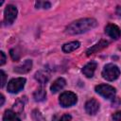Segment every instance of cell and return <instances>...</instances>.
Masks as SVG:
<instances>
[{"label":"cell","mask_w":121,"mask_h":121,"mask_svg":"<svg viewBox=\"0 0 121 121\" xmlns=\"http://www.w3.org/2000/svg\"><path fill=\"white\" fill-rule=\"evenodd\" d=\"M112 118L114 121H121V111H118L116 112H114L112 116Z\"/></svg>","instance_id":"d6986e66"},{"label":"cell","mask_w":121,"mask_h":121,"mask_svg":"<svg viewBox=\"0 0 121 121\" xmlns=\"http://www.w3.org/2000/svg\"><path fill=\"white\" fill-rule=\"evenodd\" d=\"M1 102H0V106H3V104H4V101H5V97H4V95H1Z\"/></svg>","instance_id":"d4e9b609"},{"label":"cell","mask_w":121,"mask_h":121,"mask_svg":"<svg viewBox=\"0 0 121 121\" xmlns=\"http://www.w3.org/2000/svg\"><path fill=\"white\" fill-rule=\"evenodd\" d=\"M77 101H78L77 95L73 92H70V91L63 92L59 97V102H60V106L63 108L71 107V106L75 105L77 103Z\"/></svg>","instance_id":"3957f363"},{"label":"cell","mask_w":121,"mask_h":121,"mask_svg":"<svg viewBox=\"0 0 121 121\" xmlns=\"http://www.w3.org/2000/svg\"><path fill=\"white\" fill-rule=\"evenodd\" d=\"M71 119H72V116L70 114H68V113H65L58 121H71Z\"/></svg>","instance_id":"44dd1931"},{"label":"cell","mask_w":121,"mask_h":121,"mask_svg":"<svg viewBox=\"0 0 121 121\" xmlns=\"http://www.w3.org/2000/svg\"><path fill=\"white\" fill-rule=\"evenodd\" d=\"M108 44H109L108 41L101 40L99 43H97L96 44H95V45H93L92 47H90V48L86 51V55H87V56H90V55H92V54H95V53H96V52L100 51L101 49L105 48Z\"/></svg>","instance_id":"8fae6325"},{"label":"cell","mask_w":121,"mask_h":121,"mask_svg":"<svg viewBox=\"0 0 121 121\" xmlns=\"http://www.w3.org/2000/svg\"><path fill=\"white\" fill-rule=\"evenodd\" d=\"M51 4L49 2H43V1H38L36 2V8L37 9H49Z\"/></svg>","instance_id":"ac0fdd59"},{"label":"cell","mask_w":121,"mask_h":121,"mask_svg":"<svg viewBox=\"0 0 121 121\" xmlns=\"http://www.w3.org/2000/svg\"><path fill=\"white\" fill-rule=\"evenodd\" d=\"M26 84V78H15L9 81L8 83V92L10 94H17L20 91L23 90Z\"/></svg>","instance_id":"5b68a950"},{"label":"cell","mask_w":121,"mask_h":121,"mask_svg":"<svg viewBox=\"0 0 121 121\" xmlns=\"http://www.w3.org/2000/svg\"><path fill=\"white\" fill-rule=\"evenodd\" d=\"M116 14L119 15V16H121V7H117V9H116Z\"/></svg>","instance_id":"cb8c5ba5"},{"label":"cell","mask_w":121,"mask_h":121,"mask_svg":"<svg viewBox=\"0 0 121 121\" xmlns=\"http://www.w3.org/2000/svg\"><path fill=\"white\" fill-rule=\"evenodd\" d=\"M0 56H1V60H0V65H3L6 62V55L3 51L0 52Z\"/></svg>","instance_id":"603a6c76"},{"label":"cell","mask_w":121,"mask_h":121,"mask_svg":"<svg viewBox=\"0 0 121 121\" xmlns=\"http://www.w3.org/2000/svg\"><path fill=\"white\" fill-rule=\"evenodd\" d=\"M3 121H21L15 112L11 110H7L3 115Z\"/></svg>","instance_id":"5bb4252c"},{"label":"cell","mask_w":121,"mask_h":121,"mask_svg":"<svg viewBox=\"0 0 121 121\" xmlns=\"http://www.w3.org/2000/svg\"><path fill=\"white\" fill-rule=\"evenodd\" d=\"M66 84V81L63 78H57L50 86V91L53 93V94H56L58 93L59 91H60Z\"/></svg>","instance_id":"7c38bea8"},{"label":"cell","mask_w":121,"mask_h":121,"mask_svg":"<svg viewBox=\"0 0 121 121\" xmlns=\"http://www.w3.org/2000/svg\"><path fill=\"white\" fill-rule=\"evenodd\" d=\"M0 75H1V78H2V80H1V87H4L5 84H6V78H7V76H6V74L4 73L3 70L0 71Z\"/></svg>","instance_id":"ffe728a7"},{"label":"cell","mask_w":121,"mask_h":121,"mask_svg":"<svg viewBox=\"0 0 121 121\" xmlns=\"http://www.w3.org/2000/svg\"><path fill=\"white\" fill-rule=\"evenodd\" d=\"M97 67V63L95 61H90L87 64H85L82 68V73L87 78H93L95 71Z\"/></svg>","instance_id":"9c48e42d"},{"label":"cell","mask_w":121,"mask_h":121,"mask_svg":"<svg viewBox=\"0 0 121 121\" xmlns=\"http://www.w3.org/2000/svg\"><path fill=\"white\" fill-rule=\"evenodd\" d=\"M95 92L106 99H112L115 95V89L109 84H99L95 88Z\"/></svg>","instance_id":"277c9868"},{"label":"cell","mask_w":121,"mask_h":121,"mask_svg":"<svg viewBox=\"0 0 121 121\" xmlns=\"http://www.w3.org/2000/svg\"><path fill=\"white\" fill-rule=\"evenodd\" d=\"M32 68V60H26L22 64L16 66L14 68V72L18 74H26L29 72Z\"/></svg>","instance_id":"30bf717a"},{"label":"cell","mask_w":121,"mask_h":121,"mask_svg":"<svg viewBox=\"0 0 121 121\" xmlns=\"http://www.w3.org/2000/svg\"><path fill=\"white\" fill-rule=\"evenodd\" d=\"M34 78H35V79H36L38 82H40L41 84H44V83H46V82L48 81V79H49V75H48L46 72H44V71H38V72H36Z\"/></svg>","instance_id":"9a60e30c"},{"label":"cell","mask_w":121,"mask_h":121,"mask_svg":"<svg viewBox=\"0 0 121 121\" xmlns=\"http://www.w3.org/2000/svg\"><path fill=\"white\" fill-rule=\"evenodd\" d=\"M17 8L13 5H8L4 10V20L6 22V24L10 25L14 22V20L17 17Z\"/></svg>","instance_id":"8992f818"},{"label":"cell","mask_w":121,"mask_h":121,"mask_svg":"<svg viewBox=\"0 0 121 121\" xmlns=\"http://www.w3.org/2000/svg\"><path fill=\"white\" fill-rule=\"evenodd\" d=\"M25 102H26V99L23 101V97L21 99H18L14 105H13V109L15 111V112H21L23 110H24V105H25Z\"/></svg>","instance_id":"e0dca14e"},{"label":"cell","mask_w":121,"mask_h":121,"mask_svg":"<svg viewBox=\"0 0 121 121\" xmlns=\"http://www.w3.org/2000/svg\"><path fill=\"white\" fill-rule=\"evenodd\" d=\"M45 96H46V92L43 87H39L33 94V98L35 101H43L45 99Z\"/></svg>","instance_id":"2e32d148"},{"label":"cell","mask_w":121,"mask_h":121,"mask_svg":"<svg viewBox=\"0 0 121 121\" xmlns=\"http://www.w3.org/2000/svg\"><path fill=\"white\" fill-rule=\"evenodd\" d=\"M101 74H102L103 78H105L106 80L113 81V80H115L119 77L120 70H119V68L115 64L108 63V64H106L104 66Z\"/></svg>","instance_id":"7a4b0ae2"},{"label":"cell","mask_w":121,"mask_h":121,"mask_svg":"<svg viewBox=\"0 0 121 121\" xmlns=\"http://www.w3.org/2000/svg\"><path fill=\"white\" fill-rule=\"evenodd\" d=\"M99 110V103L96 99L91 98L85 103V111L87 113L94 115Z\"/></svg>","instance_id":"ba28073f"},{"label":"cell","mask_w":121,"mask_h":121,"mask_svg":"<svg viewBox=\"0 0 121 121\" xmlns=\"http://www.w3.org/2000/svg\"><path fill=\"white\" fill-rule=\"evenodd\" d=\"M79 46H80L79 42H78V41L70 42V43H67L62 45V51L64 53H70V52H73L76 49H78Z\"/></svg>","instance_id":"4fadbf2b"},{"label":"cell","mask_w":121,"mask_h":121,"mask_svg":"<svg viewBox=\"0 0 121 121\" xmlns=\"http://www.w3.org/2000/svg\"><path fill=\"white\" fill-rule=\"evenodd\" d=\"M105 33L114 40L119 39L121 36L120 28L116 25H113V24H109L105 26Z\"/></svg>","instance_id":"52a82bcc"},{"label":"cell","mask_w":121,"mask_h":121,"mask_svg":"<svg viewBox=\"0 0 121 121\" xmlns=\"http://www.w3.org/2000/svg\"><path fill=\"white\" fill-rule=\"evenodd\" d=\"M97 26V22L94 18H83L78 19L73 23H71L66 28L65 33L69 35H77L85 33L93 28H95Z\"/></svg>","instance_id":"6da1fadb"},{"label":"cell","mask_w":121,"mask_h":121,"mask_svg":"<svg viewBox=\"0 0 121 121\" xmlns=\"http://www.w3.org/2000/svg\"><path fill=\"white\" fill-rule=\"evenodd\" d=\"M118 48H119V50H121V44L119 45V47H118Z\"/></svg>","instance_id":"484cf974"},{"label":"cell","mask_w":121,"mask_h":121,"mask_svg":"<svg viewBox=\"0 0 121 121\" xmlns=\"http://www.w3.org/2000/svg\"><path fill=\"white\" fill-rule=\"evenodd\" d=\"M9 52H10V56H11L12 60H19V55H17V53H16V50H15V49H11Z\"/></svg>","instance_id":"7402d4cb"}]
</instances>
